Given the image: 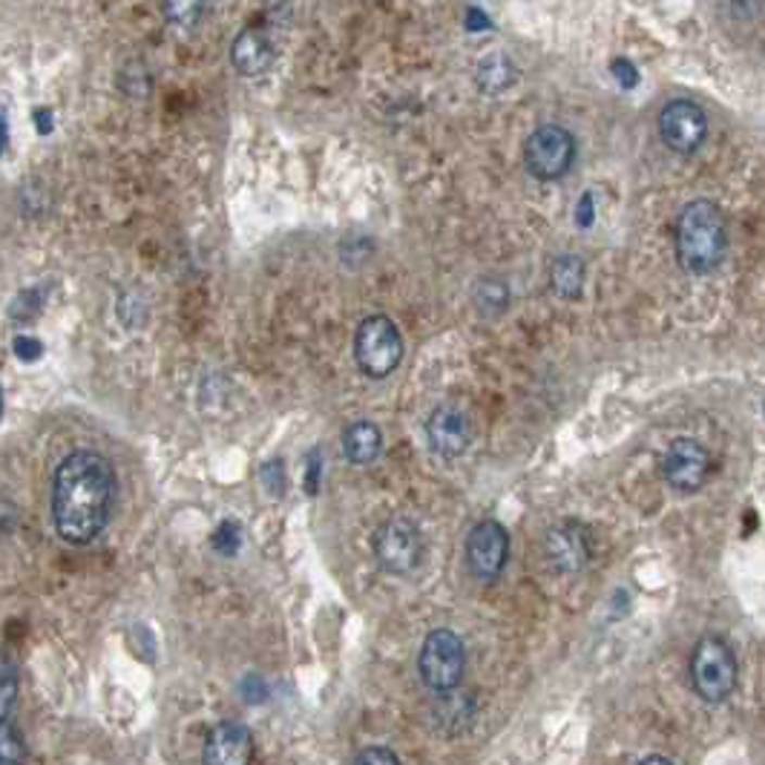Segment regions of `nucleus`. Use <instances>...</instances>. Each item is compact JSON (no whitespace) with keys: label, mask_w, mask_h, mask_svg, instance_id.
Instances as JSON below:
<instances>
[{"label":"nucleus","mask_w":765,"mask_h":765,"mask_svg":"<svg viewBox=\"0 0 765 765\" xmlns=\"http://www.w3.org/2000/svg\"><path fill=\"white\" fill-rule=\"evenodd\" d=\"M116 498V470L104 455L75 449L59 463L52 481V519L66 544L84 547L110 524Z\"/></svg>","instance_id":"f257e3e1"},{"label":"nucleus","mask_w":765,"mask_h":765,"mask_svg":"<svg viewBox=\"0 0 765 765\" xmlns=\"http://www.w3.org/2000/svg\"><path fill=\"white\" fill-rule=\"evenodd\" d=\"M676 263L691 277L714 273L728 251L725 216L711 199H693L679 211L674 225Z\"/></svg>","instance_id":"f03ea898"},{"label":"nucleus","mask_w":765,"mask_h":765,"mask_svg":"<svg viewBox=\"0 0 765 765\" xmlns=\"http://www.w3.org/2000/svg\"><path fill=\"white\" fill-rule=\"evenodd\" d=\"M737 676H740V665H737L731 645L719 636H705L697 642L691 653V685L693 691L700 693V700L711 705L725 702L737 688Z\"/></svg>","instance_id":"7ed1b4c3"},{"label":"nucleus","mask_w":765,"mask_h":765,"mask_svg":"<svg viewBox=\"0 0 765 765\" xmlns=\"http://www.w3.org/2000/svg\"><path fill=\"white\" fill-rule=\"evenodd\" d=\"M354 357L366 378L383 380L404 360V334L386 314H374L357 326L354 334Z\"/></svg>","instance_id":"20e7f679"},{"label":"nucleus","mask_w":765,"mask_h":765,"mask_svg":"<svg viewBox=\"0 0 765 765\" xmlns=\"http://www.w3.org/2000/svg\"><path fill=\"white\" fill-rule=\"evenodd\" d=\"M463 667H467V650H463V639L455 630L437 627L423 639L418 674L429 691H455L463 679Z\"/></svg>","instance_id":"39448f33"},{"label":"nucleus","mask_w":765,"mask_h":765,"mask_svg":"<svg viewBox=\"0 0 765 765\" xmlns=\"http://www.w3.org/2000/svg\"><path fill=\"white\" fill-rule=\"evenodd\" d=\"M371 547H374V559L380 568L392 576H409L412 570H418V564L423 561V550H426L423 533L406 515L383 521L371 538Z\"/></svg>","instance_id":"423d86ee"},{"label":"nucleus","mask_w":765,"mask_h":765,"mask_svg":"<svg viewBox=\"0 0 765 765\" xmlns=\"http://www.w3.org/2000/svg\"><path fill=\"white\" fill-rule=\"evenodd\" d=\"M576 162V139L561 124H541L527 136L524 165L538 181H559Z\"/></svg>","instance_id":"0eeeda50"},{"label":"nucleus","mask_w":765,"mask_h":765,"mask_svg":"<svg viewBox=\"0 0 765 765\" xmlns=\"http://www.w3.org/2000/svg\"><path fill=\"white\" fill-rule=\"evenodd\" d=\"M659 136L667 150L679 156H693L707 139V116L691 99L667 101L659 113Z\"/></svg>","instance_id":"6e6552de"},{"label":"nucleus","mask_w":765,"mask_h":765,"mask_svg":"<svg viewBox=\"0 0 765 765\" xmlns=\"http://www.w3.org/2000/svg\"><path fill=\"white\" fill-rule=\"evenodd\" d=\"M714 472L711 452L693 437H676L662 455V477L676 493H700Z\"/></svg>","instance_id":"1a4fd4ad"},{"label":"nucleus","mask_w":765,"mask_h":765,"mask_svg":"<svg viewBox=\"0 0 765 765\" xmlns=\"http://www.w3.org/2000/svg\"><path fill=\"white\" fill-rule=\"evenodd\" d=\"M467 564H470L472 576L493 582L503 573L507 559H510V535L503 530V524L493 519L477 521L475 527L467 535Z\"/></svg>","instance_id":"9d476101"},{"label":"nucleus","mask_w":765,"mask_h":765,"mask_svg":"<svg viewBox=\"0 0 765 765\" xmlns=\"http://www.w3.org/2000/svg\"><path fill=\"white\" fill-rule=\"evenodd\" d=\"M205 765H251L254 763V737L251 728L233 719L214 725L202 749Z\"/></svg>","instance_id":"9b49d317"},{"label":"nucleus","mask_w":765,"mask_h":765,"mask_svg":"<svg viewBox=\"0 0 765 765\" xmlns=\"http://www.w3.org/2000/svg\"><path fill=\"white\" fill-rule=\"evenodd\" d=\"M426 441L432 452H437L441 458H458L467 452L472 441L470 418L458 406H437L426 420Z\"/></svg>","instance_id":"f8f14e48"},{"label":"nucleus","mask_w":765,"mask_h":765,"mask_svg":"<svg viewBox=\"0 0 765 765\" xmlns=\"http://www.w3.org/2000/svg\"><path fill=\"white\" fill-rule=\"evenodd\" d=\"M544 552H547V561H550L552 568L570 576V573L585 570V564L590 561V538H587L582 524L564 521V524H556V527L547 530V535H544Z\"/></svg>","instance_id":"ddd939ff"},{"label":"nucleus","mask_w":765,"mask_h":765,"mask_svg":"<svg viewBox=\"0 0 765 765\" xmlns=\"http://www.w3.org/2000/svg\"><path fill=\"white\" fill-rule=\"evenodd\" d=\"M233 69L245 78H256V75L268 73V66L273 64V41L271 35L259 29V26H247L237 35V41L231 47Z\"/></svg>","instance_id":"4468645a"},{"label":"nucleus","mask_w":765,"mask_h":765,"mask_svg":"<svg viewBox=\"0 0 765 765\" xmlns=\"http://www.w3.org/2000/svg\"><path fill=\"white\" fill-rule=\"evenodd\" d=\"M343 449L346 458L357 467H369L383 452V435L371 420H354L352 426L343 432Z\"/></svg>","instance_id":"2eb2a0df"},{"label":"nucleus","mask_w":765,"mask_h":765,"mask_svg":"<svg viewBox=\"0 0 765 765\" xmlns=\"http://www.w3.org/2000/svg\"><path fill=\"white\" fill-rule=\"evenodd\" d=\"M550 285L564 299H578L585 289V263L573 254L559 256L550 268Z\"/></svg>","instance_id":"dca6fc26"},{"label":"nucleus","mask_w":765,"mask_h":765,"mask_svg":"<svg viewBox=\"0 0 765 765\" xmlns=\"http://www.w3.org/2000/svg\"><path fill=\"white\" fill-rule=\"evenodd\" d=\"M515 78V69H512L510 59L503 55H486L481 64H477V87L484 92H501L507 90Z\"/></svg>","instance_id":"f3484780"},{"label":"nucleus","mask_w":765,"mask_h":765,"mask_svg":"<svg viewBox=\"0 0 765 765\" xmlns=\"http://www.w3.org/2000/svg\"><path fill=\"white\" fill-rule=\"evenodd\" d=\"M26 742L24 734L9 716H0V765H24Z\"/></svg>","instance_id":"a211bd4d"},{"label":"nucleus","mask_w":765,"mask_h":765,"mask_svg":"<svg viewBox=\"0 0 765 765\" xmlns=\"http://www.w3.org/2000/svg\"><path fill=\"white\" fill-rule=\"evenodd\" d=\"M202 9V0H162V12H165L167 24L174 26H193Z\"/></svg>","instance_id":"6ab92c4d"},{"label":"nucleus","mask_w":765,"mask_h":765,"mask_svg":"<svg viewBox=\"0 0 765 765\" xmlns=\"http://www.w3.org/2000/svg\"><path fill=\"white\" fill-rule=\"evenodd\" d=\"M17 691H21V676H17V667L3 659V674H0V714L9 716L12 705L17 700Z\"/></svg>","instance_id":"aec40b11"},{"label":"nucleus","mask_w":765,"mask_h":765,"mask_svg":"<svg viewBox=\"0 0 765 765\" xmlns=\"http://www.w3.org/2000/svg\"><path fill=\"white\" fill-rule=\"evenodd\" d=\"M477 308L484 314H501L507 308V289L498 282H484L477 291Z\"/></svg>","instance_id":"412c9836"},{"label":"nucleus","mask_w":765,"mask_h":765,"mask_svg":"<svg viewBox=\"0 0 765 765\" xmlns=\"http://www.w3.org/2000/svg\"><path fill=\"white\" fill-rule=\"evenodd\" d=\"M725 9L737 24H754L765 9V0H725Z\"/></svg>","instance_id":"4be33fe9"},{"label":"nucleus","mask_w":765,"mask_h":765,"mask_svg":"<svg viewBox=\"0 0 765 765\" xmlns=\"http://www.w3.org/2000/svg\"><path fill=\"white\" fill-rule=\"evenodd\" d=\"M354 765H400V757H397L392 749H383V745H369L362 749L354 760Z\"/></svg>","instance_id":"5701e85b"},{"label":"nucleus","mask_w":765,"mask_h":765,"mask_svg":"<svg viewBox=\"0 0 765 765\" xmlns=\"http://www.w3.org/2000/svg\"><path fill=\"white\" fill-rule=\"evenodd\" d=\"M214 547L225 556H233L239 550V527L237 524H222L214 535Z\"/></svg>","instance_id":"b1692460"},{"label":"nucleus","mask_w":765,"mask_h":765,"mask_svg":"<svg viewBox=\"0 0 765 765\" xmlns=\"http://www.w3.org/2000/svg\"><path fill=\"white\" fill-rule=\"evenodd\" d=\"M613 75H616V81L622 84L625 90H634L636 84H639V73H636V66L625 59L613 61Z\"/></svg>","instance_id":"393cba45"},{"label":"nucleus","mask_w":765,"mask_h":765,"mask_svg":"<svg viewBox=\"0 0 765 765\" xmlns=\"http://www.w3.org/2000/svg\"><path fill=\"white\" fill-rule=\"evenodd\" d=\"M43 352V346L35 337H17L15 340V354L21 360H38Z\"/></svg>","instance_id":"a878e982"},{"label":"nucleus","mask_w":765,"mask_h":765,"mask_svg":"<svg viewBox=\"0 0 765 765\" xmlns=\"http://www.w3.org/2000/svg\"><path fill=\"white\" fill-rule=\"evenodd\" d=\"M317 472H320V463H317V452L311 455V463H308V481H305V489L308 493H317Z\"/></svg>","instance_id":"bb28decb"},{"label":"nucleus","mask_w":765,"mask_h":765,"mask_svg":"<svg viewBox=\"0 0 765 765\" xmlns=\"http://www.w3.org/2000/svg\"><path fill=\"white\" fill-rule=\"evenodd\" d=\"M592 199H590V193H587L585 199H582V207H578V222L582 225H590V219H592V205H590Z\"/></svg>","instance_id":"cd10ccee"},{"label":"nucleus","mask_w":765,"mask_h":765,"mask_svg":"<svg viewBox=\"0 0 765 765\" xmlns=\"http://www.w3.org/2000/svg\"><path fill=\"white\" fill-rule=\"evenodd\" d=\"M636 765H674L667 757H659V754H653V757H645L642 763H636Z\"/></svg>","instance_id":"c85d7f7f"}]
</instances>
